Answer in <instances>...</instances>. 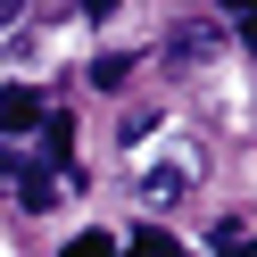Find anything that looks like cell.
<instances>
[{"instance_id": "6da1fadb", "label": "cell", "mask_w": 257, "mask_h": 257, "mask_svg": "<svg viewBox=\"0 0 257 257\" xmlns=\"http://www.w3.org/2000/svg\"><path fill=\"white\" fill-rule=\"evenodd\" d=\"M34 124H42V91L9 83V91H0V133H34Z\"/></svg>"}, {"instance_id": "7a4b0ae2", "label": "cell", "mask_w": 257, "mask_h": 257, "mask_svg": "<svg viewBox=\"0 0 257 257\" xmlns=\"http://www.w3.org/2000/svg\"><path fill=\"white\" fill-rule=\"evenodd\" d=\"M141 199H150V207H174V199H183V166H158V174H141Z\"/></svg>"}, {"instance_id": "3957f363", "label": "cell", "mask_w": 257, "mask_h": 257, "mask_svg": "<svg viewBox=\"0 0 257 257\" xmlns=\"http://www.w3.org/2000/svg\"><path fill=\"white\" fill-rule=\"evenodd\" d=\"M133 257H191V249L174 232H158V224H141V232H133Z\"/></svg>"}, {"instance_id": "277c9868", "label": "cell", "mask_w": 257, "mask_h": 257, "mask_svg": "<svg viewBox=\"0 0 257 257\" xmlns=\"http://www.w3.org/2000/svg\"><path fill=\"white\" fill-rule=\"evenodd\" d=\"M42 141H50V158L67 166V150H75V124H67V116H42Z\"/></svg>"}, {"instance_id": "5b68a950", "label": "cell", "mask_w": 257, "mask_h": 257, "mask_svg": "<svg viewBox=\"0 0 257 257\" xmlns=\"http://www.w3.org/2000/svg\"><path fill=\"white\" fill-rule=\"evenodd\" d=\"M67 257H116V240H108V232H83V240H75Z\"/></svg>"}, {"instance_id": "8992f818", "label": "cell", "mask_w": 257, "mask_h": 257, "mask_svg": "<svg viewBox=\"0 0 257 257\" xmlns=\"http://www.w3.org/2000/svg\"><path fill=\"white\" fill-rule=\"evenodd\" d=\"M83 9H91V17H108V9H116V0H83Z\"/></svg>"}, {"instance_id": "52a82bcc", "label": "cell", "mask_w": 257, "mask_h": 257, "mask_svg": "<svg viewBox=\"0 0 257 257\" xmlns=\"http://www.w3.org/2000/svg\"><path fill=\"white\" fill-rule=\"evenodd\" d=\"M9 9H17V0H0V17H9Z\"/></svg>"}]
</instances>
